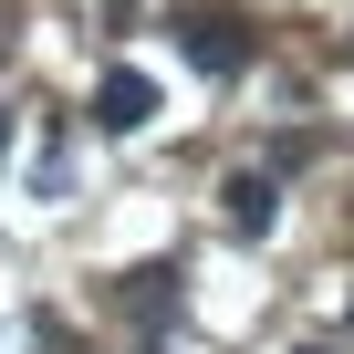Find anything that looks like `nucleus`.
I'll list each match as a JSON object with an SVG mask.
<instances>
[{"label":"nucleus","mask_w":354,"mask_h":354,"mask_svg":"<svg viewBox=\"0 0 354 354\" xmlns=\"http://www.w3.org/2000/svg\"><path fill=\"white\" fill-rule=\"evenodd\" d=\"M177 42H188L198 73H240V63H250V32H240L230 11H188V21H177Z\"/></svg>","instance_id":"f257e3e1"},{"label":"nucleus","mask_w":354,"mask_h":354,"mask_svg":"<svg viewBox=\"0 0 354 354\" xmlns=\"http://www.w3.org/2000/svg\"><path fill=\"white\" fill-rule=\"evenodd\" d=\"M219 209H230V230H240V240H261V230H271V177H261V167H240L230 188H219Z\"/></svg>","instance_id":"7ed1b4c3"},{"label":"nucleus","mask_w":354,"mask_h":354,"mask_svg":"<svg viewBox=\"0 0 354 354\" xmlns=\"http://www.w3.org/2000/svg\"><path fill=\"white\" fill-rule=\"evenodd\" d=\"M344 313H354V302H344Z\"/></svg>","instance_id":"423d86ee"},{"label":"nucleus","mask_w":354,"mask_h":354,"mask_svg":"<svg viewBox=\"0 0 354 354\" xmlns=\"http://www.w3.org/2000/svg\"><path fill=\"white\" fill-rule=\"evenodd\" d=\"M0 156H11V115H0Z\"/></svg>","instance_id":"39448f33"},{"label":"nucleus","mask_w":354,"mask_h":354,"mask_svg":"<svg viewBox=\"0 0 354 354\" xmlns=\"http://www.w3.org/2000/svg\"><path fill=\"white\" fill-rule=\"evenodd\" d=\"M302 354H313V344H302Z\"/></svg>","instance_id":"0eeeda50"},{"label":"nucleus","mask_w":354,"mask_h":354,"mask_svg":"<svg viewBox=\"0 0 354 354\" xmlns=\"http://www.w3.org/2000/svg\"><path fill=\"white\" fill-rule=\"evenodd\" d=\"M125 313L136 323H167L177 313V271H125Z\"/></svg>","instance_id":"20e7f679"},{"label":"nucleus","mask_w":354,"mask_h":354,"mask_svg":"<svg viewBox=\"0 0 354 354\" xmlns=\"http://www.w3.org/2000/svg\"><path fill=\"white\" fill-rule=\"evenodd\" d=\"M146 115H156V84H146L136 63H115V73L94 84V125H115V136H136Z\"/></svg>","instance_id":"f03ea898"}]
</instances>
